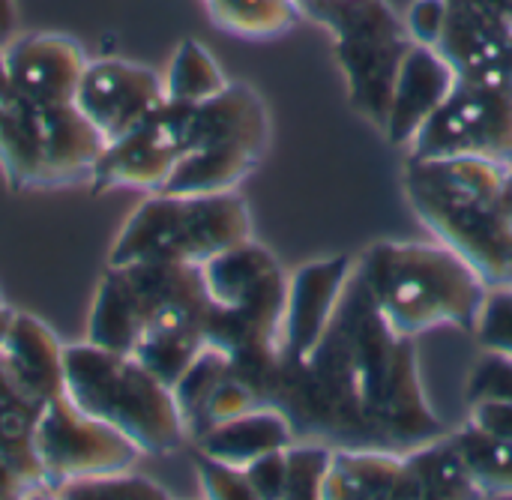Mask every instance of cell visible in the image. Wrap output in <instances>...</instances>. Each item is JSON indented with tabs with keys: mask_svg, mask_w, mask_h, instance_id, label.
I'll return each instance as SVG.
<instances>
[{
	"mask_svg": "<svg viewBox=\"0 0 512 500\" xmlns=\"http://www.w3.org/2000/svg\"><path fill=\"white\" fill-rule=\"evenodd\" d=\"M432 48L462 81L512 87V27L474 3L447 0V18Z\"/></svg>",
	"mask_w": 512,
	"mask_h": 500,
	"instance_id": "cell-14",
	"label": "cell"
},
{
	"mask_svg": "<svg viewBox=\"0 0 512 500\" xmlns=\"http://www.w3.org/2000/svg\"><path fill=\"white\" fill-rule=\"evenodd\" d=\"M333 465V447L321 441H294L285 450V500H324Z\"/></svg>",
	"mask_w": 512,
	"mask_h": 500,
	"instance_id": "cell-26",
	"label": "cell"
},
{
	"mask_svg": "<svg viewBox=\"0 0 512 500\" xmlns=\"http://www.w3.org/2000/svg\"><path fill=\"white\" fill-rule=\"evenodd\" d=\"M294 441H297V432H294L291 420L273 405H258L240 417H231V420L207 429L195 441V450L246 471L252 462H258L270 453L288 450Z\"/></svg>",
	"mask_w": 512,
	"mask_h": 500,
	"instance_id": "cell-20",
	"label": "cell"
},
{
	"mask_svg": "<svg viewBox=\"0 0 512 500\" xmlns=\"http://www.w3.org/2000/svg\"><path fill=\"white\" fill-rule=\"evenodd\" d=\"M228 369H231L228 354L219 351V348H213V345H207V348L195 357V363L180 375V381L171 387L189 441L198 438L201 423H204V411H207V405H210L216 387L225 381Z\"/></svg>",
	"mask_w": 512,
	"mask_h": 500,
	"instance_id": "cell-25",
	"label": "cell"
},
{
	"mask_svg": "<svg viewBox=\"0 0 512 500\" xmlns=\"http://www.w3.org/2000/svg\"><path fill=\"white\" fill-rule=\"evenodd\" d=\"M105 138L69 105L33 108L15 102L0 117V165L9 189H51L90 180Z\"/></svg>",
	"mask_w": 512,
	"mask_h": 500,
	"instance_id": "cell-9",
	"label": "cell"
},
{
	"mask_svg": "<svg viewBox=\"0 0 512 500\" xmlns=\"http://www.w3.org/2000/svg\"><path fill=\"white\" fill-rule=\"evenodd\" d=\"M210 306L213 300L198 264H108L93 300L87 342L132 354L147 336L186 330L204 333Z\"/></svg>",
	"mask_w": 512,
	"mask_h": 500,
	"instance_id": "cell-4",
	"label": "cell"
},
{
	"mask_svg": "<svg viewBox=\"0 0 512 500\" xmlns=\"http://www.w3.org/2000/svg\"><path fill=\"white\" fill-rule=\"evenodd\" d=\"M66 399L120 429L141 453L165 456L189 444L174 393L132 354L93 342L63 348Z\"/></svg>",
	"mask_w": 512,
	"mask_h": 500,
	"instance_id": "cell-5",
	"label": "cell"
},
{
	"mask_svg": "<svg viewBox=\"0 0 512 500\" xmlns=\"http://www.w3.org/2000/svg\"><path fill=\"white\" fill-rule=\"evenodd\" d=\"M33 444L54 489L78 477L129 471L144 456L120 429L84 414L66 393L42 408Z\"/></svg>",
	"mask_w": 512,
	"mask_h": 500,
	"instance_id": "cell-11",
	"label": "cell"
},
{
	"mask_svg": "<svg viewBox=\"0 0 512 500\" xmlns=\"http://www.w3.org/2000/svg\"><path fill=\"white\" fill-rule=\"evenodd\" d=\"M225 87L228 78L207 45L198 39H183L165 72V99L177 105H201Z\"/></svg>",
	"mask_w": 512,
	"mask_h": 500,
	"instance_id": "cell-23",
	"label": "cell"
},
{
	"mask_svg": "<svg viewBox=\"0 0 512 500\" xmlns=\"http://www.w3.org/2000/svg\"><path fill=\"white\" fill-rule=\"evenodd\" d=\"M189 111L192 105H177L165 99V105L138 129L105 144L90 174L93 192H108L120 186L159 192L189 150Z\"/></svg>",
	"mask_w": 512,
	"mask_h": 500,
	"instance_id": "cell-12",
	"label": "cell"
},
{
	"mask_svg": "<svg viewBox=\"0 0 512 500\" xmlns=\"http://www.w3.org/2000/svg\"><path fill=\"white\" fill-rule=\"evenodd\" d=\"M504 219H507V237H510V267H507L504 285H512V168L507 171V183H504Z\"/></svg>",
	"mask_w": 512,
	"mask_h": 500,
	"instance_id": "cell-34",
	"label": "cell"
},
{
	"mask_svg": "<svg viewBox=\"0 0 512 500\" xmlns=\"http://www.w3.org/2000/svg\"><path fill=\"white\" fill-rule=\"evenodd\" d=\"M357 276L378 315L399 336L417 339L438 327L474 333L489 282L447 243H375Z\"/></svg>",
	"mask_w": 512,
	"mask_h": 500,
	"instance_id": "cell-2",
	"label": "cell"
},
{
	"mask_svg": "<svg viewBox=\"0 0 512 500\" xmlns=\"http://www.w3.org/2000/svg\"><path fill=\"white\" fill-rule=\"evenodd\" d=\"M456 84L453 66L429 45L414 42L402 60L390 114L384 123V138L393 147H408L411 138L423 129V123L441 108Z\"/></svg>",
	"mask_w": 512,
	"mask_h": 500,
	"instance_id": "cell-17",
	"label": "cell"
},
{
	"mask_svg": "<svg viewBox=\"0 0 512 500\" xmlns=\"http://www.w3.org/2000/svg\"><path fill=\"white\" fill-rule=\"evenodd\" d=\"M195 471H198V483L201 492L213 500H258L255 489L246 477L243 468L225 465L219 459H210L204 453L195 450Z\"/></svg>",
	"mask_w": 512,
	"mask_h": 500,
	"instance_id": "cell-30",
	"label": "cell"
},
{
	"mask_svg": "<svg viewBox=\"0 0 512 500\" xmlns=\"http://www.w3.org/2000/svg\"><path fill=\"white\" fill-rule=\"evenodd\" d=\"M6 69L15 99L33 108L75 102L78 81L87 69L84 48L63 33L15 36L6 48Z\"/></svg>",
	"mask_w": 512,
	"mask_h": 500,
	"instance_id": "cell-15",
	"label": "cell"
},
{
	"mask_svg": "<svg viewBox=\"0 0 512 500\" xmlns=\"http://www.w3.org/2000/svg\"><path fill=\"white\" fill-rule=\"evenodd\" d=\"M336 321L345 336L369 450L408 453L447 435L420 381L417 339L387 327L357 270L345 288Z\"/></svg>",
	"mask_w": 512,
	"mask_h": 500,
	"instance_id": "cell-1",
	"label": "cell"
},
{
	"mask_svg": "<svg viewBox=\"0 0 512 500\" xmlns=\"http://www.w3.org/2000/svg\"><path fill=\"white\" fill-rule=\"evenodd\" d=\"M414 159H486L512 168V87L456 78L450 96L411 138Z\"/></svg>",
	"mask_w": 512,
	"mask_h": 500,
	"instance_id": "cell-10",
	"label": "cell"
},
{
	"mask_svg": "<svg viewBox=\"0 0 512 500\" xmlns=\"http://www.w3.org/2000/svg\"><path fill=\"white\" fill-rule=\"evenodd\" d=\"M465 3H474V6H480V9H486V12L504 18L512 27V0H465Z\"/></svg>",
	"mask_w": 512,
	"mask_h": 500,
	"instance_id": "cell-35",
	"label": "cell"
},
{
	"mask_svg": "<svg viewBox=\"0 0 512 500\" xmlns=\"http://www.w3.org/2000/svg\"><path fill=\"white\" fill-rule=\"evenodd\" d=\"M246 240H252V213L237 192H150L117 234L108 264L174 261L201 267Z\"/></svg>",
	"mask_w": 512,
	"mask_h": 500,
	"instance_id": "cell-7",
	"label": "cell"
},
{
	"mask_svg": "<svg viewBox=\"0 0 512 500\" xmlns=\"http://www.w3.org/2000/svg\"><path fill=\"white\" fill-rule=\"evenodd\" d=\"M18 36V9L15 0H0V51Z\"/></svg>",
	"mask_w": 512,
	"mask_h": 500,
	"instance_id": "cell-33",
	"label": "cell"
},
{
	"mask_svg": "<svg viewBox=\"0 0 512 500\" xmlns=\"http://www.w3.org/2000/svg\"><path fill=\"white\" fill-rule=\"evenodd\" d=\"M468 408L474 405H510L512 402V357L486 351L468 378L465 390Z\"/></svg>",
	"mask_w": 512,
	"mask_h": 500,
	"instance_id": "cell-29",
	"label": "cell"
},
{
	"mask_svg": "<svg viewBox=\"0 0 512 500\" xmlns=\"http://www.w3.org/2000/svg\"><path fill=\"white\" fill-rule=\"evenodd\" d=\"M258 500H285V450L270 453L246 468Z\"/></svg>",
	"mask_w": 512,
	"mask_h": 500,
	"instance_id": "cell-31",
	"label": "cell"
},
{
	"mask_svg": "<svg viewBox=\"0 0 512 500\" xmlns=\"http://www.w3.org/2000/svg\"><path fill=\"white\" fill-rule=\"evenodd\" d=\"M300 18L333 36L354 111L384 129L396 78L414 36L390 0H291Z\"/></svg>",
	"mask_w": 512,
	"mask_h": 500,
	"instance_id": "cell-8",
	"label": "cell"
},
{
	"mask_svg": "<svg viewBox=\"0 0 512 500\" xmlns=\"http://www.w3.org/2000/svg\"><path fill=\"white\" fill-rule=\"evenodd\" d=\"M474 336L486 351L512 357V285H489Z\"/></svg>",
	"mask_w": 512,
	"mask_h": 500,
	"instance_id": "cell-28",
	"label": "cell"
},
{
	"mask_svg": "<svg viewBox=\"0 0 512 500\" xmlns=\"http://www.w3.org/2000/svg\"><path fill=\"white\" fill-rule=\"evenodd\" d=\"M213 300L204 324L207 345L228 357L282 354L288 276L261 243L246 240L201 264Z\"/></svg>",
	"mask_w": 512,
	"mask_h": 500,
	"instance_id": "cell-6",
	"label": "cell"
},
{
	"mask_svg": "<svg viewBox=\"0 0 512 500\" xmlns=\"http://www.w3.org/2000/svg\"><path fill=\"white\" fill-rule=\"evenodd\" d=\"M51 498H105V500H168L171 492L162 489L150 477H138L129 471H114V474H96V477H78L66 480L54 489Z\"/></svg>",
	"mask_w": 512,
	"mask_h": 500,
	"instance_id": "cell-27",
	"label": "cell"
},
{
	"mask_svg": "<svg viewBox=\"0 0 512 500\" xmlns=\"http://www.w3.org/2000/svg\"><path fill=\"white\" fill-rule=\"evenodd\" d=\"M357 270L351 255H336L324 261L303 264L288 276V306H285V345L282 360H306L330 330L345 288Z\"/></svg>",
	"mask_w": 512,
	"mask_h": 500,
	"instance_id": "cell-16",
	"label": "cell"
},
{
	"mask_svg": "<svg viewBox=\"0 0 512 500\" xmlns=\"http://www.w3.org/2000/svg\"><path fill=\"white\" fill-rule=\"evenodd\" d=\"M324 500H423V489L405 453L339 447Z\"/></svg>",
	"mask_w": 512,
	"mask_h": 500,
	"instance_id": "cell-18",
	"label": "cell"
},
{
	"mask_svg": "<svg viewBox=\"0 0 512 500\" xmlns=\"http://www.w3.org/2000/svg\"><path fill=\"white\" fill-rule=\"evenodd\" d=\"M444 18H447V0H414L405 15V24L414 42L432 48L444 27Z\"/></svg>",
	"mask_w": 512,
	"mask_h": 500,
	"instance_id": "cell-32",
	"label": "cell"
},
{
	"mask_svg": "<svg viewBox=\"0 0 512 500\" xmlns=\"http://www.w3.org/2000/svg\"><path fill=\"white\" fill-rule=\"evenodd\" d=\"M405 456L420 480L423 500L483 498L450 435H441L417 450H408Z\"/></svg>",
	"mask_w": 512,
	"mask_h": 500,
	"instance_id": "cell-21",
	"label": "cell"
},
{
	"mask_svg": "<svg viewBox=\"0 0 512 500\" xmlns=\"http://www.w3.org/2000/svg\"><path fill=\"white\" fill-rule=\"evenodd\" d=\"M504 165L486 159H414L402 186L435 237L465 255L489 285L507 282L510 237L504 219Z\"/></svg>",
	"mask_w": 512,
	"mask_h": 500,
	"instance_id": "cell-3",
	"label": "cell"
},
{
	"mask_svg": "<svg viewBox=\"0 0 512 500\" xmlns=\"http://www.w3.org/2000/svg\"><path fill=\"white\" fill-rule=\"evenodd\" d=\"M0 117H3V114H0Z\"/></svg>",
	"mask_w": 512,
	"mask_h": 500,
	"instance_id": "cell-37",
	"label": "cell"
},
{
	"mask_svg": "<svg viewBox=\"0 0 512 500\" xmlns=\"http://www.w3.org/2000/svg\"><path fill=\"white\" fill-rule=\"evenodd\" d=\"M462 453L477 489L483 498L512 495V441L489 429L474 426L471 420L450 435Z\"/></svg>",
	"mask_w": 512,
	"mask_h": 500,
	"instance_id": "cell-22",
	"label": "cell"
},
{
	"mask_svg": "<svg viewBox=\"0 0 512 500\" xmlns=\"http://www.w3.org/2000/svg\"><path fill=\"white\" fill-rule=\"evenodd\" d=\"M12 318H15V312H12V309L6 306V300L0 297V345H3V339H6V330H9Z\"/></svg>",
	"mask_w": 512,
	"mask_h": 500,
	"instance_id": "cell-36",
	"label": "cell"
},
{
	"mask_svg": "<svg viewBox=\"0 0 512 500\" xmlns=\"http://www.w3.org/2000/svg\"><path fill=\"white\" fill-rule=\"evenodd\" d=\"M204 6L222 30L243 39H273L300 21L291 0H204Z\"/></svg>",
	"mask_w": 512,
	"mask_h": 500,
	"instance_id": "cell-24",
	"label": "cell"
},
{
	"mask_svg": "<svg viewBox=\"0 0 512 500\" xmlns=\"http://www.w3.org/2000/svg\"><path fill=\"white\" fill-rule=\"evenodd\" d=\"M63 348L66 345L57 339V333L48 324H42L27 312H15L0 351L12 369L18 390L30 402L48 405L51 399L63 396L66 390Z\"/></svg>",
	"mask_w": 512,
	"mask_h": 500,
	"instance_id": "cell-19",
	"label": "cell"
},
{
	"mask_svg": "<svg viewBox=\"0 0 512 500\" xmlns=\"http://www.w3.org/2000/svg\"><path fill=\"white\" fill-rule=\"evenodd\" d=\"M165 105V78L141 63L102 57L87 60L75 90V108L96 126L105 144L129 135Z\"/></svg>",
	"mask_w": 512,
	"mask_h": 500,
	"instance_id": "cell-13",
	"label": "cell"
}]
</instances>
